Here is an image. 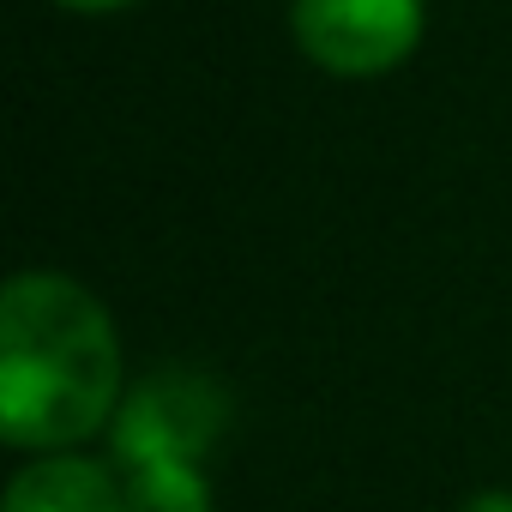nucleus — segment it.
<instances>
[{"instance_id": "f257e3e1", "label": "nucleus", "mask_w": 512, "mask_h": 512, "mask_svg": "<svg viewBox=\"0 0 512 512\" xmlns=\"http://www.w3.org/2000/svg\"><path fill=\"white\" fill-rule=\"evenodd\" d=\"M121 338L67 272H19L0 290V434L19 452H73L115 422Z\"/></svg>"}, {"instance_id": "f03ea898", "label": "nucleus", "mask_w": 512, "mask_h": 512, "mask_svg": "<svg viewBox=\"0 0 512 512\" xmlns=\"http://www.w3.org/2000/svg\"><path fill=\"white\" fill-rule=\"evenodd\" d=\"M229 428V392L187 362L151 368L145 380L127 386L115 422H109V446H115V470H151V464H205L211 446Z\"/></svg>"}, {"instance_id": "7ed1b4c3", "label": "nucleus", "mask_w": 512, "mask_h": 512, "mask_svg": "<svg viewBox=\"0 0 512 512\" xmlns=\"http://www.w3.org/2000/svg\"><path fill=\"white\" fill-rule=\"evenodd\" d=\"M290 31L314 67L374 79L422 43V0H290Z\"/></svg>"}, {"instance_id": "20e7f679", "label": "nucleus", "mask_w": 512, "mask_h": 512, "mask_svg": "<svg viewBox=\"0 0 512 512\" xmlns=\"http://www.w3.org/2000/svg\"><path fill=\"white\" fill-rule=\"evenodd\" d=\"M0 512H127L121 470L85 452H49L7 482Z\"/></svg>"}, {"instance_id": "39448f33", "label": "nucleus", "mask_w": 512, "mask_h": 512, "mask_svg": "<svg viewBox=\"0 0 512 512\" xmlns=\"http://www.w3.org/2000/svg\"><path fill=\"white\" fill-rule=\"evenodd\" d=\"M121 500L127 512H217L205 464H151V470H121Z\"/></svg>"}, {"instance_id": "423d86ee", "label": "nucleus", "mask_w": 512, "mask_h": 512, "mask_svg": "<svg viewBox=\"0 0 512 512\" xmlns=\"http://www.w3.org/2000/svg\"><path fill=\"white\" fill-rule=\"evenodd\" d=\"M458 512H512V488H482V494H470Z\"/></svg>"}, {"instance_id": "0eeeda50", "label": "nucleus", "mask_w": 512, "mask_h": 512, "mask_svg": "<svg viewBox=\"0 0 512 512\" xmlns=\"http://www.w3.org/2000/svg\"><path fill=\"white\" fill-rule=\"evenodd\" d=\"M73 13H115V7H133V0H61Z\"/></svg>"}]
</instances>
